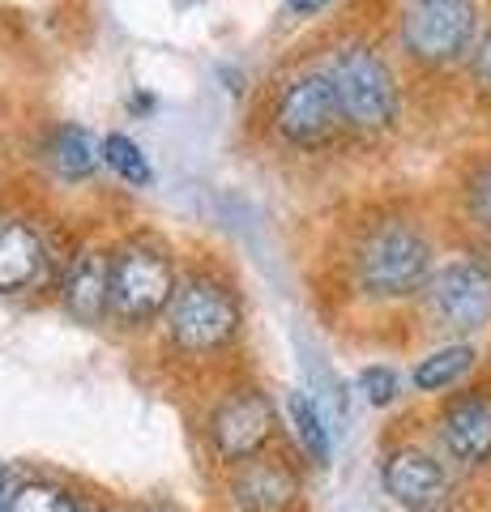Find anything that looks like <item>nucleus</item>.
<instances>
[{"label":"nucleus","mask_w":491,"mask_h":512,"mask_svg":"<svg viewBox=\"0 0 491 512\" xmlns=\"http://www.w3.org/2000/svg\"><path fill=\"white\" fill-rule=\"evenodd\" d=\"M355 282L372 299L419 295L432 282V244L415 222H376L355 248Z\"/></svg>","instance_id":"f257e3e1"},{"label":"nucleus","mask_w":491,"mask_h":512,"mask_svg":"<svg viewBox=\"0 0 491 512\" xmlns=\"http://www.w3.org/2000/svg\"><path fill=\"white\" fill-rule=\"evenodd\" d=\"M240 299L214 274H188L167 308V338L184 355H218L240 338Z\"/></svg>","instance_id":"f03ea898"},{"label":"nucleus","mask_w":491,"mask_h":512,"mask_svg":"<svg viewBox=\"0 0 491 512\" xmlns=\"http://www.w3.org/2000/svg\"><path fill=\"white\" fill-rule=\"evenodd\" d=\"M176 286L167 252L150 239H124L112 252V316L120 325L158 320L176 299Z\"/></svg>","instance_id":"7ed1b4c3"},{"label":"nucleus","mask_w":491,"mask_h":512,"mask_svg":"<svg viewBox=\"0 0 491 512\" xmlns=\"http://www.w3.org/2000/svg\"><path fill=\"white\" fill-rule=\"evenodd\" d=\"M329 82H334L342 120L355 128H385L398 116V82H393L385 56L368 43H346L329 60Z\"/></svg>","instance_id":"20e7f679"},{"label":"nucleus","mask_w":491,"mask_h":512,"mask_svg":"<svg viewBox=\"0 0 491 512\" xmlns=\"http://www.w3.org/2000/svg\"><path fill=\"white\" fill-rule=\"evenodd\" d=\"M205 440H210L214 457L227 466H244L265 453L274 440V402L261 389H231L218 397V406L205 419Z\"/></svg>","instance_id":"39448f33"},{"label":"nucleus","mask_w":491,"mask_h":512,"mask_svg":"<svg viewBox=\"0 0 491 512\" xmlns=\"http://www.w3.org/2000/svg\"><path fill=\"white\" fill-rule=\"evenodd\" d=\"M380 487L406 512H445L453 504V470L423 444H398L380 457Z\"/></svg>","instance_id":"423d86ee"},{"label":"nucleus","mask_w":491,"mask_h":512,"mask_svg":"<svg viewBox=\"0 0 491 512\" xmlns=\"http://www.w3.org/2000/svg\"><path fill=\"white\" fill-rule=\"evenodd\" d=\"M423 299L445 333H474L491 320V274L474 261H453L432 274Z\"/></svg>","instance_id":"0eeeda50"},{"label":"nucleus","mask_w":491,"mask_h":512,"mask_svg":"<svg viewBox=\"0 0 491 512\" xmlns=\"http://www.w3.org/2000/svg\"><path fill=\"white\" fill-rule=\"evenodd\" d=\"M474 39L470 0H415L402 18V43L415 60L445 64L462 56Z\"/></svg>","instance_id":"6e6552de"},{"label":"nucleus","mask_w":491,"mask_h":512,"mask_svg":"<svg viewBox=\"0 0 491 512\" xmlns=\"http://www.w3.org/2000/svg\"><path fill=\"white\" fill-rule=\"evenodd\" d=\"M342 107L329 73H299L295 82L282 86L274 107V128L291 146H321L338 133Z\"/></svg>","instance_id":"1a4fd4ad"},{"label":"nucleus","mask_w":491,"mask_h":512,"mask_svg":"<svg viewBox=\"0 0 491 512\" xmlns=\"http://www.w3.org/2000/svg\"><path fill=\"white\" fill-rule=\"evenodd\" d=\"M436 440L457 470H487L491 466V393L470 389L445 402L436 414Z\"/></svg>","instance_id":"9d476101"},{"label":"nucleus","mask_w":491,"mask_h":512,"mask_svg":"<svg viewBox=\"0 0 491 512\" xmlns=\"http://www.w3.org/2000/svg\"><path fill=\"white\" fill-rule=\"evenodd\" d=\"M60 303L82 325H94L112 312V256L103 248L77 252L65 269V282H60Z\"/></svg>","instance_id":"9b49d317"},{"label":"nucleus","mask_w":491,"mask_h":512,"mask_svg":"<svg viewBox=\"0 0 491 512\" xmlns=\"http://www.w3.org/2000/svg\"><path fill=\"white\" fill-rule=\"evenodd\" d=\"M235 504L244 512H287L299 500V474L287 461H244L235 466Z\"/></svg>","instance_id":"f8f14e48"},{"label":"nucleus","mask_w":491,"mask_h":512,"mask_svg":"<svg viewBox=\"0 0 491 512\" xmlns=\"http://www.w3.org/2000/svg\"><path fill=\"white\" fill-rule=\"evenodd\" d=\"M47 248L39 231L22 218H0V295L30 291L43 278Z\"/></svg>","instance_id":"ddd939ff"},{"label":"nucleus","mask_w":491,"mask_h":512,"mask_svg":"<svg viewBox=\"0 0 491 512\" xmlns=\"http://www.w3.org/2000/svg\"><path fill=\"white\" fill-rule=\"evenodd\" d=\"M474 363H479V355H474L470 342H449V346H440V350H432V355H423L415 363L410 384H415L419 393H445L474 372Z\"/></svg>","instance_id":"4468645a"},{"label":"nucleus","mask_w":491,"mask_h":512,"mask_svg":"<svg viewBox=\"0 0 491 512\" xmlns=\"http://www.w3.org/2000/svg\"><path fill=\"white\" fill-rule=\"evenodd\" d=\"M47 158L65 180H86L103 163V141H94V133L82 124H60L52 133V146H47Z\"/></svg>","instance_id":"2eb2a0df"},{"label":"nucleus","mask_w":491,"mask_h":512,"mask_svg":"<svg viewBox=\"0 0 491 512\" xmlns=\"http://www.w3.org/2000/svg\"><path fill=\"white\" fill-rule=\"evenodd\" d=\"M287 423H291L299 453H304L312 466H329V448H334V440H329V423H325V414L308 389H295L287 397Z\"/></svg>","instance_id":"dca6fc26"},{"label":"nucleus","mask_w":491,"mask_h":512,"mask_svg":"<svg viewBox=\"0 0 491 512\" xmlns=\"http://www.w3.org/2000/svg\"><path fill=\"white\" fill-rule=\"evenodd\" d=\"M5 512H82V504H77L69 487L52 483V478H26V483L9 491Z\"/></svg>","instance_id":"f3484780"},{"label":"nucleus","mask_w":491,"mask_h":512,"mask_svg":"<svg viewBox=\"0 0 491 512\" xmlns=\"http://www.w3.org/2000/svg\"><path fill=\"white\" fill-rule=\"evenodd\" d=\"M103 163L112 167L120 180H129V184H150V163H146V154H141V146H137L133 137L107 133V137H103Z\"/></svg>","instance_id":"a211bd4d"},{"label":"nucleus","mask_w":491,"mask_h":512,"mask_svg":"<svg viewBox=\"0 0 491 512\" xmlns=\"http://www.w3.org/2000/svg\"><path fill=\"white\" fill-rule=\"evenodd\" d=\"M359 389H363V397H368L372 406H389L393 397L402 393V376L393 372V367H385V363H372V367H363L359 372Z\"/></svg>","instance_id":"6ab92c4d"},{"label":"nucleus","mask_w":491,"mask_h":512,"mask_svg":"<svg viewBox=\"0 0 491 512\" xmlns=\"http://www.w3.org/2000/svg\"><path fill=\"white\" fill-rule=\"evenodd\" d=\"M466 201H470V214L479 218V227L491 231V163L474 171V180L466 188Z\"/></svg>","instance_id":"aec40b11"},{"label":"nucleus","mask_w":491,"mask_h":512,"mask_svg":"<svg viewBox=\"0 0 491 512\" xmlns=\"http://www.w3.org/2000/svg\"><path fill=\"white\" fill-rule=\"evenodd\" d=\"M470 73H474V86H479V90L487 94V99H491V35L479 43V52H474Z\"/></svg>","instance_id":"412c9836"},{"label":"nucleus","mask_w":491,"mask_h":512,"mask_svg":"<svg viewBox=\"0 0 491 512\" xmlns=\"http://www.w3.org/2000/svg\"><path fill=\"white\" fill-rule=\"evenodd\" d=\"M329 0H287V9L291 13H299V18H308V13H316V9H325Z\"/></svg>","instance_id":"4be33fe9"},{"label":"nucleus","mask_w":491,"mask_h":512,"mask_svg":"<svg viewBox=\"0 0 491 512\" xmlns=\"http://www.w3.org/2000/svg\"><path fill=\"white\" fill-rule=\"evenodd\" d=\"M129 512H176V508H171V504H137Z\"/></svg>","instance_id":"5701e85b"},{"label":"nucleus","mask_w":491,"mask_h":512,"mask_svg":"<svg viewBox=\"0 0 491 512\" xmlns=\"http://www.w3.org/2000/svg\"><path fill=\"white\" fill-rule=\"evenodd\" d=\"M9 508V487H5V474H0V512Z\"/></svg>","instance_id":"b1692460"},{"label":"nucleus","mask_w":491,"mask_h":512,"mask_svg":"<svg viewBox=\"0 0 491 512\" xmlns=\"http://www.w3.org/2000/svg\"><path fill=\"white\" fill-rule=\"evenodd\" d=\"M82 512H107V508H82Z\"/></svg>","instance_id":"393cba45"}]
</instances>
